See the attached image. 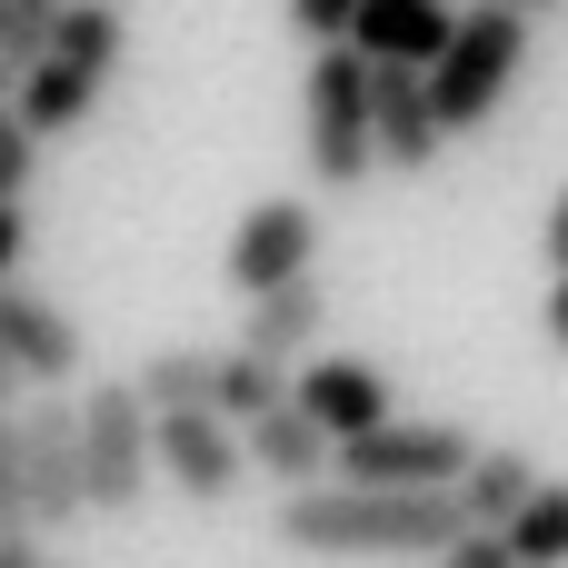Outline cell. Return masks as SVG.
I'll return each instance as SVG.
<instances>
[{
	"instance_id": "5bb4252c",
	"label": "cell",
	"mask_w": 568,
	"mask_h": 568,
	"mask_svg": "<svg viewBox=\"0 0 568 568\" xmlns=\"http://www.w3.org/2000/svg\"><path fill=\"white\" fill-rule=\"evenodd\" d=\"M240 449H250V469H260V479H280V499H300V489H329V479H339V449L310 429V409H270L260 429H240Z\"/></svg>"
},
{
	"instance_id": "44dd1931",
	"label": "cell",
	"mask_w": 568,
	"mask_h": 568,
	"mask_svg": "<svg viewBox=\"0 0 568 568\" xmlns=\"http://www.w3.org/2000/svg\"><path fill=\"white\" fill-rule=\"evenodd\" d=\"M30 529V479H20V409H0V539ZM40 539V529H30Z\"/></svg>"
},
{
	"instance_id": "4316f807",
	"label": "cell",
	"mask_w": 568,
	"mask_h": 568,
	"mask_svg": "<svg viewBox=\"0 0 568 568\" xmlns=\"http://www.w3.org/2000/svg\"><path fill=\"white\" fill-rule=\"evenodd\" d=\"M549 270L568 280V190H559V210H549Z\"/></svg>"
},
{
	"instance_id": "d6986e66",
	"label": "cell",
	"mask_w": 568,
	"mask_h": 568,
	"mask_svg": "<svg viewBox=\"0 0 568 568\" xmlns=\"http://www.w3.org/2000/svg\"><path fill=\"white\" fill-rule=\"evenodd\" d=\"M509 559L519 568H568V479H539V499L509 519Z\"/></svg>"
},
{
	"instance_id": "f546056e",
	"label": "cell",
	"mask_w": 568,
	"mask_h": 568,
	"mask_svg": "<svg viewBox=\"0 0 568 568\" xmlns=\"http://www.w3.org/2000/svg\"><path fill=\"white\" fill-rule=\"evenodd\" d=\"M0 110H20V80H10V70H0Z\"/></svg>"
},
{
	"instance_id": "ffe728a7",
	"label": "cell",
	"mask_w": 568,
	"mask_h": 568,
	"mask_svg": "<svg viewBox=\"0 0 568 568\" xmlns=\"http://www.w3.org/2000/svg\"><path fill=\"white\" fill-rule=\"evenodd\" d=\"M60 20H70V0H10V20H0V70H10V80H30V70L50 60Z\"/></svg>"
},
{
	"instance_id": "484cf974",
	"label": "cell",
	"mask_w": 568,
	"mask_h": 568,
	"mask_svg": "<svg viewBox=\"0 0 568 568\" xmlns=\"http://www.w3.org/2000/svg\"><path fill=\"white\" fill-rule=\"evenodd\" d=\"M0 568H50V549H40L30 529H20V539H0Z\"/></svg>"
},
{
	"instance_id": "3957f363",
	"label": "cell",
	"mask_w": 568,
	"mask_h": 568,
	"mask_svg": "<svg viewBox=\"0 0 568 568\" xmlns=\"http://www.w3.org/2000/svg\"><path fill=\"white\" fill-rule=\"evenodd\" d=\"M369 60L359 50H320L310 60V90H300V160L320 190H359L379 170V140H369Z\"/></svg>"
},
{
	"instance_id": "7a4b0ae2",
	"label": "cell",
	"mask_w": 568,
	"mask_h": 568,
	"mask_svg": "<svg viewBox=\"0 0 568 568\" xmlns=\"http://www.w3.org/2000/svg\"><path fill=\"white\" fill-rule=\"evenodd\" d=\"M120 50H130V20H120V0H70V20H60L50 60L20 80V120H30V140H70V130L100 110V90H110Z\"/></svg>"
},
{
	"instance_id": "f1b7e54d",
	"label": "cell",
	"mask_w": 568,
	"mask_h": 568,
	"mask_svg": "<svg viewBox=\"0 0 568 568\" xmlns=\"http://www.w3.org/2000/svg\"><path fill=\"white\" fill-rule=\"evenodd\" d=\"M469 10H509V20H539V10H559V0H469Z\"/></svg>"
},
{
	"instance_id": "7c38bea8",
	"label": "cell",
	"mask_w": 568,
	"mask_h": 568,
	"mask_svg": "<svg viewBox=\"0 0 568 568\" xmlns=\"http://www.w3.org/2000/svg\"><path fill=\"white\" fill-rule=\"evenodd\" d=\"M449 40H459V0H359L349 20V50L369 70H429Z\"/></svg>"
},
{
	"instance_id": "ac0fdd59",
	"label": "cell",
	"mask_w": 568,
	"mask_h": 568,
	"mask_svg": "<svg viewBox=\"0 0 568 568\" xmlns=\"http://www.w3.org/2000/svg\"><path fill=\"white\" fill-rule=\"evenodd\" d=\"M210 409H220L230 429H260L270 409H290V369H270V359H250V349H220V389H210Z\"/></svg>"
},
{
	"instance_id": "8992f818",
	"label": "cell",
	"mask_w": 568,
	"mask_h": 568,
	"mask_svg": "<svg viewBox=\"0 0 568 568\" xmlns=\"http://www.w3.org/2000/svg\"><path fill=\"white\" fill-rule=\"evenodd\" d=\"M479 439L459 419H389L339 449V489H459Z\"/></svg>"
},
{
	"instance_id": "d6a6232c",
	"label": "cell",
	"mask_w": 568,
	"mask_h": 568,
	"mask_svg": "<svg viewBox=\"0 0 568 568\" xmlns=\"http://www.w3.org/2000/svg\"><path fill=\"white\" fill-rule=\"evenodd\" d=\"M0 20H10V0H0Z\"/></svg>"
},
{
	"instance_id": "4fadbf2b",
	"label": "cell",
	"mask_w": 568,
	"mask_h": 568,
	"mask_svg": "<svg viewBox=\"0 0 568 568\" xmlns=\"http://www.w3.org/2000/svg\"><path fill=\"white\" fill-rule=\"evenodd\" d=\"M369 140H379V170H399V180L449 150L439 100H429V70H379L369 80Z\"/></svg>"
},
{
	"instance_id": "4dcf8cb0",
	"label": "cell",
	"mask_w": 568,
	"mask_h": 568,
	"mask_svg": "<svg viewBox=\"0 0 568 568\" xmlns=\"http://www.w3.org/2000/svg\"><path fill=\"white\" fill-rule=\"evenodd\" d=\"M10 389H20V379H10V359H0V409H10Z\"/></svg>"
},
{
	"instance_id": "7402d4cb",
	"label": "cell",
	"mask_w": 568,
	"mask_h": 568,
	"mask_svg": "<svg viewBox=\"0 0 568 568\" xmlns=\"http://www.w3.org/2000/svg\"><path fill=\"white\" fill-rule=\"evenodd\" d=\"M30 170H40V140H30V120H20V110H0V210H20Z\"/></svg>"
},
{
	"instance_id": "603a6c76",
	"label": "cell",
	"mask_w": 568,
	"mask_h": 568,
	"mask_svg": "<svg viewBox=\"0 0 568 568\" xmlns=\"http://www.w3.org/2000/svg\"><path fill=\"white\" fill-rule=\"evenodd\" d=\"M349 20H359V0H290V30L310 50H349Z\"/></svg>"
},
{
	"instance_id": "277c9868",
	"label": "cell",
	"mask_w": 568,
	"mask_h": 568,
	"mask_svg": "<svg viewBox=\"0 0 568 568\" xmlns=\"http://www.w3.org/2000/svg\"><path fill=\"white\" fill-rule=\"evenodd\" d=\"M519 60H529V20H509V10H459V40L429 60L439 130H449V140H469V130H479V120L509 100Z\"/></svg>"
},
{
	"instance_id": "52a82bcc",
	"label": "cell",
	"mask_w": 568,
	"mask_h": 568,
	"mask_svg": "<svg viewBox=\"0 0 568 568\" xmlns=\"http://www.w3.org/2000/svg\"><path fill=\"white\" fill-rule=\"evenodd\" d=\"M300 280H320V210L310 200H260L230 230V290L270 300V290H300Z\"/></svg>"
},
{
	"instance_id": "cb8c5ba5",
	"label": "cell",
	"mask_w": 568,
	"mask_h": 568,
	"mask_svg": "<svg viewBox=\"0 0 568 568\" xmlns=\"http://www.w3.org/2000/svg\"><path fill=\"white\" fill-rule=\"evenodd\" d=\"M439 568H519V559H509V539H499V529H469V539H459Z\"/></svg>"
},
{
	"instance_id": "1f68e13d",
	"label": "cell",
	"mask_w": 568,
	"mask_h": 568,
	"mask_svg": "<svg viewBox=\"0 0 568 568\" xmlns=\"http://www.w3.org/2000/svg\"><path fill=\"white\" fill-rule=\"evenodd\" d=\"M50 568H80V559H50Z\"/></svg>"
},
{
	"instance_id": "8fae6325",
	"label": "cell",
	"mask_w": 568,
	"mask_h": 568,
	"mask_svg": "<svg viewBox=\"0 0 568 568\" xmlns=\"http://www.w3.org/2000/svg\"><path fill=\"white\" fill-rule=\"evenodd\" d=\"M0 359H10V379H30V389H70V369H80L70 310L10 280V290H0Z\"/></svg>"
},
{
	"instance_id": "ba28073f",
	"label": "cell",
	"mask_w": 568,
	"mask_h": 568,
	"mask_svg": "<svg viewBox=\"0 0 568 568\" xmlns=\"http://www.w3.org/2000/svg\"><path fill=\"white\" fill-rule=\"evenodd\" d=\"M150 459H160V479H170L180 499H200V509H220V499L250 479V449H240V429H230L220 409H170V419H150Z\"/></svg>"
},
{
	"instance_id": "30bf717a",
	"label": "cell",
	"mask_w": 568,
	"mask_h": 568,
	"mask_svg": "<svg viewBox=\"0 0 568 568\" xmlns=\"http://www.w3.org/2000/svg\"><path fill=\"white\" fill-rule=\"evenodd\" d=\"M290 409H310V429L329 449H349V439H369V429L399 419L379 359H310V369H290Z\"/></svg>"
},
{
	"instance_id": "9c48e42d",
	"label": "cell",
	"mask_w": 568,
	"mask_h": 568,
	"mask_svg": "<svg viewBox=\"0 0 568 568\" xmlns=\"http://www.w3.org/2000/svg\"><path fill=\"white\" fill-rule=\"evenodd\" d=\"M20 479H30V529H70L90 509L80 479V409L70 399H30L20 409Z\"/></svg>"
},
{
	"instance_id": "e0dca14e",
	"label": "cell",
	"mask_w": 568,
	"mask_h": 568,
	"mask_svg": "<svg viewBox=\"0 0 568 568\" xmlns=\"http://www.w3.org/2000/svg\"><path fill=\"white\" fill-rule=\"evenodd\" d=\"M130 389H140L150 419H170V409H210V389H220V349H150Z\"/></svg>"
},
{
	"instance_id": "2e32d148",
	"label": "cell",
	"mask_w": 568,
	"mask_h": 568,
	"mask_svg": "<svg viewBox=\"0 0 568 568\" xmlns=\"http://www.w3.org/2000/svg\"><path fill=\"white\" fill-rule=\"evenodd\" d=\"M529 499H539V459H529V449H479L469 479H459L469 529H499V539H509V519H519Z\"/></svg>"
},
{
	"instance_id": "83f0119b",
	"label": "cell",
	"mask_w": 568,
	"mask_h": 568,
	"mask_svg": "<svg viewBox=\"0 0 568 568\" xmlns=\"http://www.w3.org/2000/svg\"><path fill=\"white\" fill-rule=\"evenodd\" d=\"M549 349H568V280H549Z\"/></svg>"
},
{
	"instance_id": "9a60e30c",
	"label": "cell",
	"mask_w": 568,
	"mask_h": 568,
	"mask_svg": "<svg viewBox=\"0 0 568 568\" xmlns=\"http://www.w3.org/2000/svg\"><path fill=\"white\" fill-rule=\"evenodd\" d=\"M320 320H329V290H320V280H300V290H270V300H250V320H240V349H250V359H270V369H310V349H320Z\"/></svg>"
},
{
	"instance_id": "d4e9b609",
	"label": "cell",
	"mask_w": 568,
	"mask_h": 568,
	"mask_svg": "<svg viewBox=\"0 0 568 568\" xmlns=\"http://www.w3.org/2000/svg\"><path fill=\"white\" fill-rule=\"evenodd\" d=\"M20 250H30V220H20V210H0V290H10V270H20Z\"/></svg>"
},
{
	"instance_id": "6da1fadb",
	"label": "cell",
	"mask_w": 568,
	"mask_h": 568,
	"mask_svg": "<svg viewBox=\"0 0 568 568\" xmlns=\"http://www.w3.org/2000/svg\"><path fill=\"white\" fill-rule=\"evenodd\" d=\"M270 539L300 559H449L469 539V509L459 489H339L329 479V489L280 499Z\"/></svg>"
},
{
	"instance_id": "5b68a950",
	"label": "cell",
	"mask_w": 568,
	"mask_h": 568,
	"mask_svg": "<svg viewBox=\"0 0 568 568\" xmlns=\"http://www.w3.org/2000/svg\"><path fill=\"white\" fill-rule=\"evenodd\" d=\"M150 409H140V389L130 379H100V389H80V479H90V509L100 519H130L140 499H150Z\"/></svg>"
}]
</instances>
